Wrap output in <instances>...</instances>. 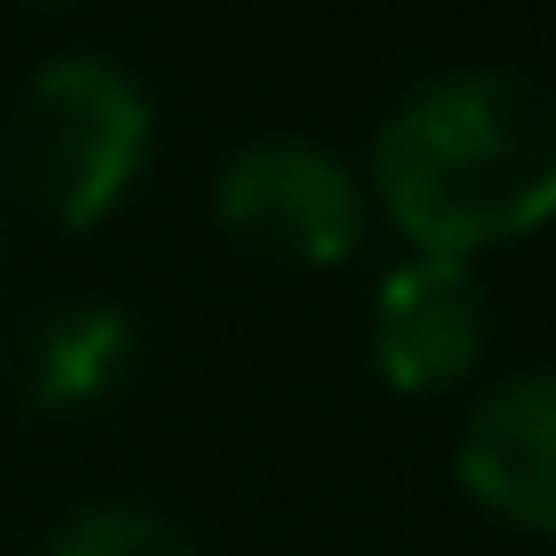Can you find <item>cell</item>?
I'll use <instances>...</instances> for the list:
<instances>
[{
    "label": "cell",
    "mask_w": 556,
    "mask_h": 556,
    "mask_svg": "<svg viewBox=\"0 0 556 556\" xmlns=\"http://www.w3.org/2000/svg\"><path fill=\"white\" fill-rule=\"evenodd\" d=\"M366 199L412 252L472 260L556 222V85L526 70H442L374 130Z\"/></svg>",
    "instance_id": "obj_1"
},
{
    "label": "cell",
    "mask_w": 556,
    "mask_h": 556,
    "mask_svg": "<svg viewBox=\"0 0 556 556\" xmlns=\"http://www.w3.org/2000/svg\"><path fill=\"white\" fill-rule=\"evenodd\" d=\"M488 328H495V305L472 260L404 252L374 290V374L396 396H442L480 366Z\"/></svg>",
    "instance_id": "obj_4"
},
{
    "label": "cell",
    "mask_w": 556,
    "mask_h": 556,
    "mask_svg": "<svg viewBox=\"0 0 556 556\" xmlns=\"http://www.w3.org/2000/svg\"><path fill=\"white\" fill-rule=\"evenodd\" d=\"M39 556H199L191 533L146 503H85L54 526Z\"/></svg>",
    "instance_id": "obj_7"
},
{
    "label": "cell",
    "mask_w": 556,
    "mask_h": 556,
    "mask_svg": "<svg viewBox=\"0 0 556 556\" xmlns=\"http://www.w3.org/2000/svg\"><path fill=\"white\" fill-rule=\"evenodd\" d=\"M138 320L115 298H70L31 328V404L39 412H100L138 374Z\"/></svg>",
    "instance_id": "obj_6"
},
{
    "label": "cell",
    "mask_w": 556,
    "mask_h": 556,
    "mask_svg": "<svg viewBox=\"0 0 556 556\" xmlns=\"http://www.w3.org/2000/svg\"><path fill=\"white\" fill-rule=\"evenodd\" d=\"M222 229L282 267H343L366 244V176L313 138H244L214 176Z\"/></svg>",
    "instance_id": "obj_3"
},
{
    "label": "cell",
    "mask_w": 556,
    "mask_h": 556,
    "mask_svg": "<svg viewBox=\"0 0 556 556\" xmlns=\"http://www.w3.org/2000/svg\"><path fill=\"white\" fill-rule=\"evenodd\" d=\"M39 9H77V0H39Z\"/></svg>",
    "instance_id": "obj_8"
},
{
    "label": "cell",
    "mask_w": 556,
    "mask_h": 556,
    "mask_svg": "<svg viewBox=\"0 0 556 556\" xmlns=\"http://www.w3.org/2000/svg\"><path fill=\"white\" fill-rule=\"evenodd\" d=\"M457 488L518 533H556V366H526L465 412Z\"/></svg>",
    "instance_id": "obj_5"
},
{
    "label": "cell",
    "mask_w": 556,
    "mask_h": 556,
    "mask_svg": "<svg viewBox=\"0 0 556 556\" xmlns=\"http://www.w3.org/2000/svg\"><path fill=\"white\" fill-rule=\"evenodd\" d=\"M153 161V92L108 54H54L31 70L9 115V176L16 191L62 222H108Z\"/></svg>",
    "instance_id": "obj_2"
}]
</instances>
